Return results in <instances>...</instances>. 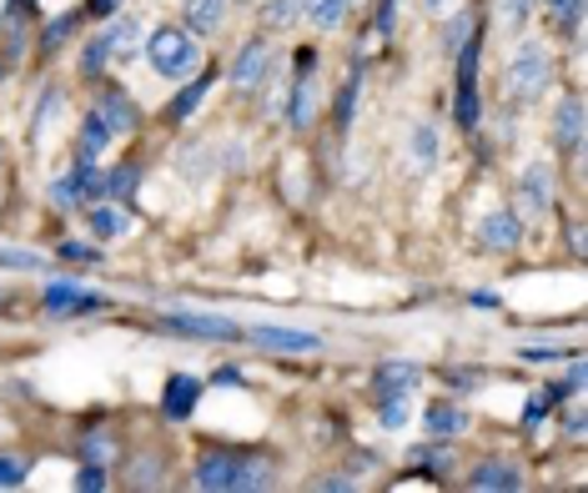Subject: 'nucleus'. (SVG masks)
<instances>
[{"label": "nucleus", "instance_id": "nucleus-1", "mask_svg": "<svg viewBox=\"0 0 588 493\" xmlns=\"http://www.w3.org/2000/svg\"><path fill=\"white\" fill-rule=\"evenodd\" d=\"M548 86H554V55L538 41H523L508 55V66H503V96H508V106H534V101H544Z\"/></svg>", "mask_w": 588, "mask_h": 493}, {"label": "nucleus", "instance_id": "nucleus-2", "mask_svg": "<svg viewBox=\"0 0 588 493\" xmlns=\"http://www.w3.org/2000/svg\"><path fill=\"white\" fill-rule=\"evenodd\" d=\"M146 55H152V71L166 81H186L196 71V61H202L196 35L186 31V25H156V31L146 35Z\"/></svg>", "mask_w": 588, "mask_h": 493}, {"label": "nucleus", "instance_id": "nucleus-3", "mask_svg": "<svg viewBox=\"0 0 588 493\" xmlns=\"http://www.w3.org/2000/svg\"><path fill=\"white\" fill-rule=\"evenodd\" d=\"M457 86H453V116L463 132H473L483 121V101H478V61H483V35L473 31V41L457 45Z\"/></svg>", "mask_w": 588, "mask_h": 493}, {"label": "nucleus", "instance_id": "nucleus-4", "mask_svg": "<svg viewBox=\"0 0 588 493\" xmlns=\"http://www.w3.org/2000/svg\"><path fill=\"white\" fill-rule=\"evenodd\" d=\"M513 197H518V217H548L558 202V182H554V166L548 162H528L518 176V187H513Z\"/></svg>", "mask_w": 588, "mask_h": 493}, {"label": "nucleus", "instance_id": "nucleus-5", "mask_svg": "<svg viewBox=\"0 0 588 493\" xmlns=\"http://www.w3.org/2000/svg\"><path fill=\"white\" fill-rule=\"evenodd\" d=\"M162 332H182V338H202V342H237L241 328L231 318H217V312H166Z\"/></svg>", "mask_w": 588, "mask_h": 493}, {"label": "nucleus", "instance_id": "nucleus-6", "mask_svg": "<svg viewBox=\"0 0 588 493\" xmlns=\"http://www.w3.org/2000/svg\"><path fill=\"white\" fill-rule=\"evenodd\" d=\"M287 121H292V132H312V121H317V51L297 55V81H292Z\"/></svg>", "mask_w": 588, "mask_h": 493}, {"label": "nucleus", "instance_id": "nucleus-7", "mask_svg": "<svg viewBox=\"0 0 588 493\" xmlns=\"http://www.w3.org/2000/svg\"><path fill=\"white\" fill-rule=\"evenodd\" d=\"M267 76H272V41H267V35H251V41L231 55V86L257 91Z\"/></svg>", "mask_w": 588, "mask_h": 493}, {"label": "nucleus", "instance_id": "nucleus-8", "mask_svg": "<svg viewBox=\"0 0 588 493\" xmlns=\"http://www.w3.org/2000/svg\"><path fill=\"white\" fill-rule=\"evenodd\" d=\"M237 473H241V453L212 449V453H202V459H196L192 483L202 493H237Z\"/></svg>", "mask_w": 588, "mask_h": 493}, {"label": "nucleus", "instance_id": "nucleus-9", "mask_svg": "<svg viewBox=\"0 0 588 493\" xmlns=\"http://www.w3.org/2000/svg\"><path fill=\"white\" fill-rule=\"evenodd\" d=\"M554 146L564 156L584 152V96H578V91H568L554 111Z\"/></svg>", "mask_w": 588, "mask_h": 493}, {"label": "nucleus", "instance_id": "nucleus-10", "mask_svg": "<svg viewBox=\"0 0 588 493\" xmlns=\"http://www.w3.org/2000/svg\"><path fill=\"white\" fill-rule=\"evenodd\" d=\"M131 35H136V21H116V25H106V31L96 35V41L86 45V55H81V71L86 76H101V66H106L111 55H121L131 45Z\"/></svg>", "mask_w": 588, "mask_h": 493}, {"label": "nucleus", "instance_id": "nucleus-11", "mask_svg": "<svg viewBox=\"0 0 588 493\" xmlns=\"http://www.w3.org/2000/svg\"><path fill=\"white\" fill-rule=\"evenodd\" d=\"M478 242L488 247V253H513V247L523 242V217L513 207L488 212V217L478 222Z\"/></svg>", "mask_w": 588, "mask_h": 493}, {"label": "nucleus", "instance_id": "nucleus-12", "mask_svg": "<svg viewBox=\"0 0 588 493\" xmlns=\"http://www.w3.org/2000/svg\"><path fill=\"white\" fill-rule=\"evenodd\" d=\"M468 489L473 493H518L523 473H518V463H508V459H483V463H473Z\"/></svg>", "mask_w": 588, "mask_h": 493}, {"label": "nucleus", "instance_id": "nucleus-13", "mask_svg": "<svg viewBox=\"0 0 588 493\" xmlns=\"http://www.w3.org/2000/svg\"><path fill=\"white\" fill-rule=\"evenodd\" d=\"M241 338L257 342V348H272V352H317L322 348L317 332H297V328H247Z\"/></svg>", "mask_w": 588, "mask_h": 493}, {"label": "nucleus", "instance_id": "nucleus-14", "mask_svg": "<svg viewBox=\"0 0 588 493\" xmlns=\"http://www.w3.org/2000/svg\"><path fill=\"white\" fill-rule=\"evenodd\" d=\"M423 428H427V439H433V443H453V439H463V433L473 428V418H468V408L433 403L423 413Z\"/></svg>", "mask_w": 588, "mask_h": 493}, {"label": "nucleus", "instance_id": "nucleus-15", "mask_svg": "<svg viewBox=\"0 0 588 493\" xmlns=\"http://www.w3.org/2000/svg\"><path fill=\"white\" fill-rule=\"evenodd\" d=\"M196 403H202V378H166V398H162V413L172 418V423H182V418L196 413Z\"/></svg>", "mask_w": 588, "mask_h": 493}, {"label": "nucleus", "instance_id": "nucleus-16", "mask_svg": "<svg viewBox=\"0 0 588 493\" xmlns=\"http://www.w3.org/2000/svg\"><path fill=\"white\" fill-rule=\"evenodd\" d=\"M136 182H142V166L121 162V166H111V172H96V182H91V197H101V202H126L131 192H136Z\"/></svg>", "mask_w": 588, "mask_h": 493}, {"label": "nucleus", "instance_id": "nucleus-17", "mask_svg": "<svg viewBox=\"0 0 588 493\" xmlns=\"http://www.w3.org/2000/svg\"><path fill=\"white\" fill-rule=\"evenodd\" d=\"M96 116L106 121L111 142H116V136H131V132H136V106H131V96H126V91H116V86H111L106 96H101Z\"/></svg>", "mask_w": 588, "mask_h": 493}, {"label": "nucleus", "instance_id": "nucleus-18", "mask_svg": "<svg viewBox=\"0 0 588 493\" xmlns=\"http://www.w3.org/2000/svg\"><path fill=\"white\" fill-rule=\"evenodd\" d=\"M182 21L192 35H217L227 21V0H182Z\"/></svg>", "mask_w": 588, "mask_h": 493}, {"label": "nucleus", "instance_id": "nucleus-19", "mask_svg": "<svg viewBox=\"0 0 588 493\" xmlns=\"http://www.w3.org/2000/svg\"><path fill=\"white\" fill-rule=\"evenodd\" d=\"M423 383V373H417L413 362H378V373H372V388H378V398H392V393H413V388Z\"/></svg>", "mask_w": 588, "mask_h": 493}, {"label": "nucleus", "instance_id": "nucleus-20", "mask_svg": "<svg viewBox=\"0 0 588 493\" xmlns=\"http://www.w3.org/2000/svg\"><path fill=\"white\" fill-rule=\"evenodd\" d=\"M45 307H55V312H101V307H106V297L81 292L76 283H71V287L55 283V287H45Z\"/></svg>", "mask_w": 588, "mask_h": 493}, {"label": "nucleus", "instance_id": "nucleus-21", "mask_svg": "<svg viewBox=\"0 0 588 493\" xmlns=\"http://www.w3.org/2000/svg\"><path fill=\"white\" fill-rule=\"evenodd\" d=\"M86 227H91V237L111 242V237H126L131 217H126V207H121V202H101V207L86 212Z\"/></svg>", "mask_w": 588, "mask_h": 493}, {"label": "nucleus", "instance_id": "nucleus-22", "mask_svg": "<svg viewBox=\"0 0 588 493\" xmlns=\"http://www.w3.org/2000/svg\"><path fill=\"white\" fill-rule=\"evenodd\" d=\"M111 146V132H106V121L91 111L86 121H81V136H76V162H86V166H96L101 162V152Z\"/></svg>", "mask_w": 588, "mask_h": 493}, {"label": "nucleus", "instance_id": "nucleus-23", "mask_svg": "<svg viewBox=\"0 0 588 493\" xmlns=\"http://www.w3.org/2000/svg\"><path fill=\"white\" fill-rule=\"evenodd\" d=\"M437 156H443V136H437L433 121H417L413 126V166L417 172H433Z\"/></svg>", "mask_w": 588, "mask_h": 493}, {"label": "nucleus", "instance_id": "nucleus-24", "mask_svg": "<svg viewBox=\"0 0 588 493\" xmlns=\"http://www.w3.org/2000/svg\"><path fill=\"white\" fill-rule=\"evenodd\" d=\"M162 479H166V459H162V453H136V459H131V469H126L131 489H162Z\"/></svg>", "mask_w": 588, "mask_h": 493}, {"label": "nucleus", "instance_id": "nucleus-25", "mask_svg": "<svg viewBox=\"0 0 588 493\" xmlns=\"http://www.w3.org/2000/svg\"><path fill=\"white\" fill-rule=\"evenodd\" d=\"M261 489H277V463H267V459H241L237 493H261Z\"/></svg>", "mask_w": 588, "mask_h": 493}, {"label": "nucleus", "instance_id": "nucleus-26", "mask_svg": "<svg viewBox=\"0 0 588 493\" xmlns=\"http://www.w3.org/2000/svg\"><path fill=\"white\" fill-rule=\"evenodd\" d=\"M297 6H302V16L317 25V31H332V25H342L352 0H297Z\"/></svg>", "mask_w": 588, "mask_h": 493}, {"label": "nucleus", "instance_id": "nucleus-27", "mask_svg": "<svg viewBox=\"0 0 588 493\" xmlns=\"http://www.w3.org/2000/svg\"><path fill=\"white\" fill-rule=\"evenodd\" d=\"M207 86H212V76H196L186 91H176V101H172V106H166V121H172V126H182V121L192 116L196 106H202V96H207Z\"/></svg>", "mask_w": 588, "mask_h": 493}, {"label": "nucleus", "instance_id": "nucleus-28", "mask_svg": "<svg viewBox=\"0 0 588 493\" xmlns=\"http://www.w3.org/2000/svg\"><path fill=\"white\" fill-rule=\"evenodd\" d=\"M297 21H302V6H297V0H272V6L261 11V25H267V31H272V35L292 31Z\"/></svg>", "mask_w": 588, "mask_h": 493}, {"label": "nucleus", "instance_id": "nucleus-29", "mask_svg": "<svg viewBox=\"0 0 588 493\" xmlns=\"http://www.w3.org/2000/svg\"><path fill=\"white\" fill-rule=\"evenodd\" d=\"M116 459V433H91L81 443V463H111Z\"/></svg>", "mask_w": 588, "mask_h": 493}, {"label": "nucleus", "instance_id": "nucleus-30", "mask_svg": "<svg viewBox=\"0 0 588 493\" xmlns=\"http://www.w3.org/2000/svg\"><path fill=\"white\" fill-rule=\"evenodd\" d=\"M378 423H382V428H392V433H398V428L408 423V393L378 398Z\"/></svg>", "mask_w": 588, "mask_h": 493}, {"label": "nucleus", "instance_id": "nucleus-31", "mask_svg": "<svg viewBox=\"0 0 588 493\" xmlns=\"http://www.w3.org/2000/svg\"><path fill=\"white\" fill-rule=\"evenodd\" d=\"M25 479H31V463L16 453H0V489H21Z\"/></svg>", "mask_w": 588, "mask_h": 493}, {"label": "nucleus", "instance_id": "nucleus-32", "mask_svg": "<svg viewBox=\"0 0 588 493\" xmlns=\"http://www.w3.org/2000/svg\"><path fill=\"white\" fill-rule=\"evenodd\" d=\"M55 111H61V91H45L41 111H35V126H31V142H45V132H51V121Z\"/></svg>", "mask_w": 588, "mask_h": 493}, {"label": "nucleus", "instance_id": "nucleus-33", "mask_svg": "<svg viewBox=\"0 0 588 493\" xmlns=\"http://www.w3.org/2000/svg\"><path fill=\"white\" fill-rule=\"evenodd\" d=\"M478 31V25H473V11H463V16H453V21H447V31H443V51H457V45L468 41V35Z\"/></svg>", "mask_w": 588, "mask_h": 493}, {"label": "nucleus", "instance_id": "nucleus-34", "mask_svg": "<svg viewBox=\"0 0 588 493\" xmlns=\"http://www.w3.org/2000/svg\"><path fill=\"white\" fill-rule=\"evenodd\" d=\"M106 483H111L106 463H81V473H76V489H81V493H101Z\"/></svg>", "mask_w": 588, "mask_h": 493}, {"label": "nucleus", "instance_id": "nucleus-35", "mask_svg": "<svg viewBox=\"0 0 588 493\" xmlns=\"http://www.w3.org/2000/svg\"><path fill=\"white\" fill-rule=\"evenodd\" d=\"M358 91H362V71H352V81L342 86V101H338V126L352 121V111H358Z\"/></svg>", "mask_w": 588, "mask_h": 493}, {"label": "nucleus", "instance_id": "nucleus-36", "mask_svg": "<svg viewBox=\"0 0 588 493\" xmlns=\"http://www.w3.org/2000/svg\"><path fill=\"white\" fill-rule=\"evenodd\" d=\"M538 0H498V11H503V21L513 25V31H523V21H528V11H534Z\"/></svg>", "mask_w": 588, "mask_h": 493}, {"label": "nucleus", "instance_id": "nucleus-37", "mask_svg": "<svg viewBox=\"0 0 588 493\" xmlns=\"http://www.w3.org/2000/svg\"><path fill=\"white\" fill-rule=\"evenodd\" d=\"M317 489H322V493H352V489H358V479H348V473H327V479H317Z\"/></svg>", "mask_w": 588, "mask_h": 493}, {"label": "nucleus", "instance_id": "nucleus-38", "mask_svg": "<svg viewBox=\"0 0 588 493\" xmlns=\"http://www.w3.org/2000/svg\"><path fill=\"white\" fill-rule=\"evenodd\" d=\"M392 25H398V0H382V11H378V35H392Z\"/></svg>", "mask_w": 588, "mask_h": 493}, {"label": "nucleus", "instance_id": "nucleus-39", "mask_svg": "<svg viewBox=\"0 0 588 493\" xmlns=\"http://www.w3.org/2000/svg\"><path fill=\"white\" fill-rule=\"evenodd\" d=\"M61 257H65V263H96V253H91V247H81V242H65Z\"/></svg>", "mask_w": 588, "mask_h": 493}, {"label": "nucleus", "instance_id": "nucleus-40", "mask_svg": "<svg viewBox=\"0 0 588 493\" xmlns=\"http://www.w3.org/2000/svg\"><path fill=\"white\" fill-rule=\"evenodd\" d=\"M116 11H121V0H86V16H96V21H106Z\"/></svg>", "mask_w": 588, "mask_h": 493}, {"label": "nucleus", "instance_id": "nucleus-41", "mask_svg": "<svg viewBox=\"0 0 588 493\" xmlns=\"http://www.w3.org/2000/svg\"><path fill=\"white\" fill-rule=\"evenodd\" d=\"M0 267H41V263L25 257V253H0Z\"/></svg>", "mask_w": 588, "mask_h": 493}, {"label": "nucleus", "instance_id": "nucleus-42", "mask_svg": "<svg viewBox=\"0 0 588 493\" xmlns=\"http://www.w3.org/2000/svg\"><path fill=\"white\" fill-rule=\"evenodd\" d=\"M568 439H584V408H574V413H568Z\"/></svg>", "mask_w": 588, "mask_h": 493}, {"label": "nucleus", "instance_id": "nucleus-43", "mask_svg": "<svg viewBox=\"0 0 588 493\" xmlns=\"http://www.w3.org/2000/svg\"><path fill=\"white\" fill-rule=\"evenodd\" d=\"M568 247H574V253H578V257H584V253H588V242H584V227H568Z\"/></svg>", "mask_w": 588, "mask_h": 493}, {"label": "nucleus", "instance_id": "nucleus-44", "mask_svg": "<svg viewBox=\"0 0 588 493\" xmlns=\"http://www.w3.org/2000/svg\"><path fill=\"white\" fill-rule=\"evenodd\" d=\"M447 6H453V0H423V11H427V16H443Z\"/></svg>", "mask_w": 588, "mask_h": 493}, {"label": "nucleus", "instance_id": "nucleus-45", "mask_svg": "<svg viewBox=\"0 0 588 493\" xmlns=\"http://www.w3.org/2000/svg\"><path fill=\"white\" fill-rule=\"evenodd\" d=\"M0 81H6V61H0Z\"/></svg>", "mask_w": 588, "mask_h": 493}, {"label": "nucleus", "instance_id": "nucleus-46", "mask_svg": "<svg viewBox=\"0 0 588 493\" xmlns=\"http://www.w3.org/2000/svg\"><path fill=\"white\" fill-rule=\"evenodd\" d=\"M237 6H251V0H237Z\"/></svg>", "mask_w": 588, "mask_h": 493}]
</instances>
